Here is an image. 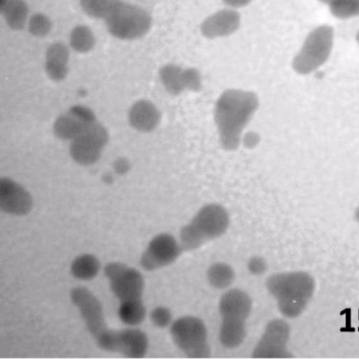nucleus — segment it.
Listing matches in <instances>:
<instances>
[{"instance_id":"13","label":"nucleus","mask_w":359,"mask_h":359,"mask_svg":"<svg viewBox=\"0 0 359 359\" xmlns=\"http://www.w3.org/2000/svg\"><path fill=\"white\" fill-rule=\"evenodd\" d=\"M95 121V116L90 109L75 105L55 120L53 131L62 140H72Z\"/></svg>"},{"instance_id":"22","label":"nucleus","mask_w":359,"mask_h":359,"mask_svg":"<svg viewBox=\"0 0 359 359\" xmlns=\"http://www.w3.org/2000/svg\"><path fill=\"white\" fill-rule=\"evenodd\" d=\"M100 269V262L95 255L83 254L73 260L70 266V272L72 276L78 280H90L98 274Z\"/></svg>"},{"instance_id":"12","label":"nucleus","mask_w":359,"mask_h":359,"mask_svg":"<svg viewBox=\"0 0 359 359\" xmlns=\"http://www.w3.org/2000/svg\"><path fill=\"white\" fill-rule=\"evenodd\" d=\"M70 299L95 341L109 330L100 302L88 289L81 286L72 288Z\"/></svg>"},{"instance_id":"6","label":"nucleus","mask_w":359,"mask_h":359,"mask_svg":"<svg viewBox=\"0 0 359 359\" xmlns=\"http://www.w3.org/2000/svg\"><path fill=\"white\" fill-rule=\"evenodd\" d=\"M334 37V29L328 25H321L311 31L292 60L294 71L307 75L323 66L331 55Z\"/></svg>"},{"instance_id":"2","label":"nucleus","mask_w":359,"mask_h":359,"mask_svg":"<svg viewBox=\"0 0 359 359\" xmlns=\"http://www.w3.org/2000/svg\"><path fill=\"white\" fill-rule=\"evenodd\" d=\"M265 287L280 315L292 319L301 316L314 294L313 277L303 271L276 272L265 280Z\"/></svg>"},{"instance_id":"31","label":"nucleus","mask_w":359,"mask_h":359,"mask_svg":"<svg viewBox=\"0 0 359 359\" xmlns=\"http://www.w3.org/2000/svg\"><path fill=\"white\" fill-rule=\"evenodd\" d=\"M259 137L255 135V133H248L245 136L243 140L245 141V144L248 146V147H252V146H255L257 143H258Z\"/></svg>"},{"instance_id":"32","label":"nucleus","mask_w":359,"mask_h":359,"mask_svg":"<svg viewBox=\"0 0 359 359\" xmlns=\"http://www.w3.org/2000/svg\"><path fill=\"white\" fill-rule=\"evenodd\" d=\"M354 219L359 224V205L356 208L354 212Z\"/></svg>"},{"instance_id":"4","label":"nucleus","mask_w":359,"mask_h":359,"mask_svg":"<svg viewBox=\"0 0 359 359\" xmlns=\"http://www.w3.org/2000/svg\"><path fill=\"white\" fill-rule=\"evenodd\" d=\"M227 210L217 203L201 207L180 229L178 240L184 252L196 250L222 237L230 225Z\"/></svg>"},{"instance_id":"33","label":"nucleus","mask_w":359,"mask_h":359,"mask_svg":"<svg viewBox=\"0 0 359 359\" xmlns=\"http://www.w3.org/2000/svg\"><path fill=\"white\" fill-rule=\"evenodd\" d=\"M319 2L322 3V4H328L329 2L331 1V0H318Z\"/></svg>"},{"instance_id":"24","label":"nucleus","mask_w":359,"mask_h":359,"mask_svg":"<svg viewBox=\"0 0 359 359\" xmlns=\"http://www.w3.org/2000/svg\"><path fill=\"white\" fill-rule=\"evenodd\" d=\"M71 47L78 53H87L95 45V36L89 27L85 25L75 27L70 33Z\"/></svg>"},{"instance_id":"28","label":"nucleus","mask_w":359,"mask_h":359,"mask_svg":"<svg viewBox=\"0 0 359 359\" xmlns=\"http://www.w3.org/2000/svg\"><path fill=\"white\" fill-rule=\"evenodd\" d=\"M149 318L152 324L161 329L169 327L174 320L170 309L164 306L154 308L149 313Z\"/></svg>"},{"instance_id":"11","label":"nucleus","mask_w":359,"mask_h":359,"mask_svg":"<svg viewBox=\"0 0 359 359\" xmlns=\"http://www.w3.org/2000/svg\"><path fill=\"white\" fill-rule=\"evenodd\" d=\"M108 139L107 129L95 121L72 140L70 155L80 165H92L100 158Z\"/></svg>"},{"instance_id":"30","label":"nucleus","mask_w":359,"mask_h":359,"mask_svg":"<svg viewBox=\"0 0 359 359\" xmlns=\"http://www.w3.org/2000/svg\"><path fill=\"white\" fill-rule=\"evenodd\" d=\"M252 0H222L223 3L228 7L238 8L246 6Z\"/></svg>"},{"instance_id":"8","label":"nucleus","mask_w":359,"mask_h":359,"mask_svg":"<svg viewBox=\"0 0 359 359\" xmlns=\"http://www.w3.org/2000/svg\"><path fill=\"white\" fill-rule=\"evenodd\" d=\"M291 329L283 318H273L266 324L254 346L251 356L254 358H292L288 349Z\"/></svg>"},{"instance_id":"3","label":"nucleus","mask_w":359,"mask_h":359,"mask_svg":"<svg viewBox=\"0 0 359 359\" xmlns=\"http://www.w3.org/2000/svg\"><path fill=\"white\" fill-rule=\"evenodd\" d=\"M252 309V299L246 291L238 287L224 290L217 304L219 316L217 338L222 346L233 348L243 344Z\"/></svg>"},{"instance_id":"19","label":"nucleus","mask_w":359,"mask_h":359,"mask_svg":"<svg viewBox=\"0 0 359 359\" xmlns=\"http://www.w3.org/2000/svg\"><path fill=\"white\" fill-rule=\"evenodd\" d=\"M69 51L61 42L49 46L46 53L45 69L48 77L54 81L63 80L68 73Z\"/></svg>"},{"instance_id":"23","label":"nucleus","mask_w":359,"mask_h":359,"mask_svg":"<svg viewBox=\"0 0 359 359\" xmlns=\"http://www.w3.org/2000/svg\"><path fill=\"white\" fill-rule=\"evenodd\" d=\"M120 320L130 327L141 324L147 316L146 306L142 299L120 302L118 309Z\"/></svg>"},{"instance_id":"15","label":"nucleus","mask_w":359,"mask_h":359,"mask_svg":"<svg viewBox=\"0 0 359 359\" xmlns=\"http://www.w3.org/2000/svg\"><path fill=\"white\" fill-rule=\"evenodd\" d=\"M32 208L29 193L20 184L8 177L0 179V209L7 214L22 216Z\"/></svg>"},{"instance_id":"16","label":"nucleus","mask_w":359,"mask_h":359,"mask_svg":"<svg viewBox=\"0 0 359 359\" xmlns=\"http://www.w3.org/2000/svg\"><path fill=\"white\" fill-rule=\"evenodd\" d=\"M241 22L240 13L236 8L229 7L206 17L200 25V31L208 39L226 37L236 32Z\"/></svg>"},{"instance_id":"5","label":"nucleus","mask_w":359,"mask_h":359,"mask_svg":"<svg viewBox=\"0 0 359 359\" xmlns=\"http://www.w3.org/2000/svg\"><path fill=\"white\" fill-rule=\"evenodd\" d=\"M171 340L175 347L189 358H207L211 347L207 326L203 319L194 315H184L174 319L169 327Z\"/></svg>"},{"instance_id":"7","label":"nucleus","mask_w":359,"mask_h":359,"mask_svg":"<svg viewBox=\"0 0 359 359\" xmlns=\"http://www.w3.org/2000/svg\"><path fill=\"white\" fill-rule=\"evenodd\" d=\"M108 32L123 40L142 38L150 30L152 19L144 8L118 0L104 19Z\"/></svg>"},{"instance_id":"21","label":"nucleus","mask_w":359,"mask_h":359,"mask_svg":"<svg viewBox=\"0 0 359 359\" xmlns=\"http://www.w3.org/2000/svg\"><path fill=\"white\" fill-rule=\"evenodd\" d=\"M1 13L11 29L20 30L26 25L29 9L23 0H1Z\"/></svg>"},{"instance_id":"27","label":"nucleus","mask_w":359,"mask_h":359,"mask_svg":"<svg viewBox=\"0 0 359 359\" xmlns=\"http://www.w3.org/2000/svg\"><path fill=\"white\" fill-rule=\"evenodd\" d=\"M51 21L43 14L36 13L28 21L29 32L34 36L43 37L48 34L51 29Z\"/></svg>"},{"instance_id":"10","label":"nucleus","mask_w":359,"mask_h":359,"mask_svg":"<svg viewBox=\"0 0 359 359\" xmlns=\"http://www.w3.org/2000/svg\"><path fill=\"white\" fill-rule=\"evenodd\" d=\"M184 250L177 238L168 232L154 236L142 252L140 264L147 271H153L174 264Z\"/></svg>"},{"instance_id":"25","label":"nucleus","mask_w":359,"mask_h":359,"mask_svg":"<svg viewBox=\"0 0 359 359\" xmlns=\"http://www.w3.org/2000/svg\"><path fill=\"white\" fill-rule=\"evenodd\" d=\"M327 5L330 13L337 19L359 16V0H331Z\"/></svg>"},{"instance_id":"14","label":"nucleus","mask_w":359,"mask_h":359,"mask_svg":"<svg viewBox=\"0 0 359 359\" xmlns=\"http://www.w3.org/2000/svg\"><path fill=\"white\" fill-rule=\"evenodd\" d=\"M159 76L165 89L172 95H178L186 88L197 91L202 86L200 72L195 68L166 64L160 69Z\"/></svg>"},{"instance_id":"9","label":"nucleus","mask_w":359,"mask_h":359,"mask_svg":"<svg viewBox=\"0 0 359 359\" xmlns=\"http://www.w3.org/2000/svg\"><path fill=\"white\" fill-rule=\"evenodd\" d=\"M111 292L120 302L142 299L144 279L136 269L121 262H110L104 267Z\"/></svg>"},{"instance_id":"34","label":"nucleus","mask_w":359,"mask_h":359,"mask_svg":"<svg viewBox=\"0 0 359 359\" xmlns=\"http://www.w3.org/2000/svg\"><path fill=\"white\" fill-rule=\"evenodd\" d=\"M355 40L359 46V30L358 31L356 36H355Z\"/></svg>"},{"instance_id":"17","label":"nucleus","mask_w":359,"mask_h":359,"mask_svg":"<svg viewBox=\"0 0 359 359\" xmlns=\"http://www.w3.org/2000/svg\"><path fill=\"white\" fill-rule=\"evenodd\" d=\"M149 348L147 334L138 328L118 330V351L126 358H142Z\"/></svg>"},{"instance_id":"1","label":"nucleus","mask_w":359,"mask_h":359,"mask_svg":"<svg viewBox=\"0 0 359 359\" xmlns=\"http://www.w3.org/2000/svg\"><path fill=\"white\" fill-rule=\"evenodd\" d=\"M256 93L241 89H227L216 101L214 120L219 143L227 151L236 149L244 128L259 107Z\"/></svg>"},{"instance_id":"20","label":"nucleus","mask_w":359,"mask_h":359,"mask_svg":"<svg viewBox=\"0 0 359 359\" xmlns=\"http://www.w3.org/2000/svg\"><path fill=\"white\" fill-rule=\"evenodd\" d=\"M236 271L233 266L224 262L211 264L206 271L208 284L216 290H227L236 279Z\"/></svg>"},{"instance_id":"26","label":"nucleus","mask_w":359,"mask_h":359,"mask_svg":"<svg viewBox=\"0 0 359 359\" xmlns=\"http://www.w3.org/2000/svg\"><path fill=\"white\" fill-rule=\"evenodd\" d=\"M118 0H80L83 11L90 17L104 19Z\"/></svg>"},{"instance_id":"29","label":"nucleus","mask_w":359,"mask_h":359,"mask_svg":"<svg viewBox=\"0 0 359 359\" xmlns=\"http://www.w3.org/2000/svg\"><path fill=\"white\" fill-rule=\"evenodd\" d=\"M247 269L252 275L261 276L267 270V263L264 258L255 255L248 259Z\"/></svg>"},{"instance_id":"18","label":"nucleus","mask_w":359,"mask_h":359,"mask_svg":"<svg viewBox=\"0 0 359 359\" xmlns=\"http://www.w3.org/2000/svg\"><path fill=\"white\" fill-rule=\"evenodd\" d=\"M130 125L140 132H150L158 125L161 114L156 107L146 100L137 101L128 113Z\"/></svg>"}]
</instances>
